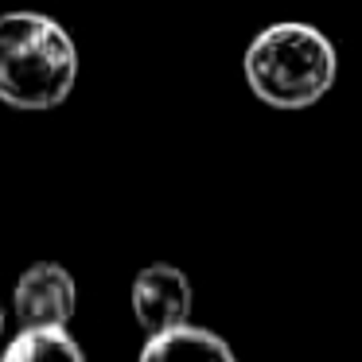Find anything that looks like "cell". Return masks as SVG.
Wrapping results in <instances>:
<instances>
[{
    "label": "cell",
    "instance_id": "obj_2",
    "mask_svg": "<svg viewBox=\"0 0 362 362\" xmlns=\"http://www.w3.org/2000/svg\"><path fill=\"white\" fill-rule=\"evenodd\" d=\"M245 82L273 110H308L335 86L339 59L312 24H273L245 51Z\"/></svg>",
    "mask_w": 362,
    "mask_h": 362
},
{
    "label": "cell",
    "instance_id": "obj_5",
    "mask_svg": "<svg viewBox=\"0 0 362 362\" xmlns=\"http://www.w3.org/2000/svg\"><path fill=\"white\" fill-rule=\"evenodd\" d=\"M136 362H238V358L222 335L195 327V323H183V327L148 335Z\"/></svg>",
    "mask_w": 362,
    "mask_h": 362
},
{
    "label": "cell",
    "instance_id": "obj_7",
    "mask_svg": "<svg viewBox=\"0 0 362 362\" xmlns=\"http://www.w3.org/2000/svg\"><path fill=\"white\" fill-rule=\"evenodd\" d=\"M0 331H4V312H0Z\"/></svg>",
    "mask_w": 362,
    "mask_h": 362
},
{
    "label": "cell",
    "instance_id": "obj_4",
    "mask_svg": "<svg viewBox=\"0 0 362 362\" xmlns=\"http://www.w3.org/2000/svg\"><path fill=\"white\" fill-rule=\"evenodd\" d=\"M191 304L195 292L183 269L175 265H148L133 281V315L148 335L172 331L191 323Z\"/></svg>",
    "mask_w": 362,
    "mask_h": 362
},
{
    "label": "cell",
    "instance_id": "obj_3",
    "mask_svg": "<svg viewBox=\"0 0 362 362\" xmlns=\"http://www.w3.org/2000/svg\"><path fill=\"white\" fill-rule=\"evenodd\" d=\"M78 304V288L74 276L55 261H40V265L24 269L12 292V308H16L20 327H66Z\"/></svg>",
    "mask_w": 362,
    "mask_h": 362
},
{
    "label": "cell",
    "instance_id": "obj_6",
    "mask_svg": "<svg viewBox=\"0 0 362 362\" xmlns=\"http://www.w3.org/2000/svg\"><path fill=\"white\" fill-rule=\"evenodd\" d=\"M0 362H86L66 327H24L0 354Z\"/></svg>",
    "mask_w": 362,
    "mask_h": 362
},
{
    "label": "cell",
    "instance_id": "obj_1",
    "mask_svg": "<svg viewBox=\"0 0 362 362\" xmlns=\"http://www.w3.org/2000/svg\"><path fill=\"white\" fill-rule=\"evenodd\" d=\"M78 82V47L43 12L0 16V102L12 110L43 113L71 98Z\"/></svg>",
    "mask_w": 362,
    "mask_h": 362
}]
</instances>
